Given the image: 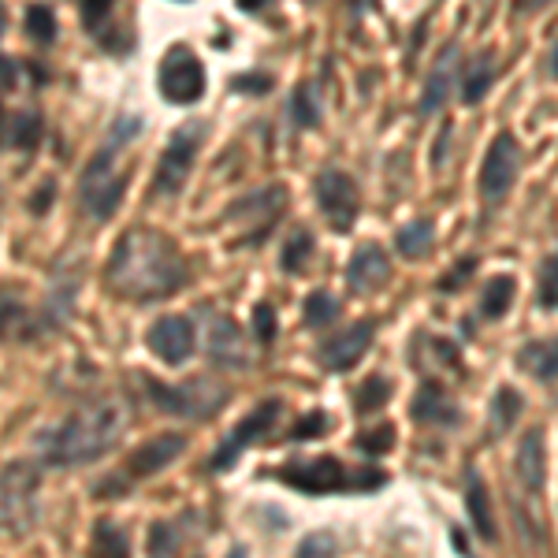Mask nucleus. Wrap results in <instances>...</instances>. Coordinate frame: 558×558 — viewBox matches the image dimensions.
I'll return each instance as SVG.
<instances>
[{
  "instance_id": "nucleus-49",
  "label": "nucleus",
  "mask_w": 558,
  "mask_h": 558,
  "mask_svg": "<svg viewBox=\"0 0 558 558\" xmlns=\"http://www.w3.org/2000/svg\"><path fill=\"white\" fill-rule=\"evenodd\" d=\"M544 4H551V0H525V8H544Z\"/></svg>"
},
{
  "instance_id": "nucleus-14",
  "label": "nucleus",
  "mask_w": 558,
  "mask_h": 558,
  "mask_svg": "<svg viewBox=\"0 0 558 558\" xmlns=\"http://www.w3.org/2000/svg\"><path fill=\"white\" fill-rule=\"evenodd\" d=\"M194 324L186 317H165L149 328V350L165 365H183L194 354Z\"/></svg>"
},
{
  "instance_id": "nucleus-3",
  "label": "nucleus",
  "mask_w": 558,
  "mask_h": 558,
  "mask_svg": "<svg viewBox=\"0 0 558 558\" xmlns=\"http://www.w3.org/2000/svg\"><path fill=\"white\" fill-rule=\"evenodd\" d=\"M276 476L291 484L294 492L328 495V492H376L387 484L384 470H347L339 458L317 454V458H294V462L279 465Z\"/></svg>"
},
{
  "instance_id": "nucleus-32",
  "label": "nucleus",
  "mask_w": 558,
  "mask_h": 558,
  "mask_svg": "<svg viewBox=\"0 0 558 558\" xmlns=\"http://www.w3.org/2000/svg\"><path fill=\"white\" fill-rule=\"evenodd\" d=\"M291 112H294V123H299V128H317L320 123V105H317V89H313V83L294 89Z\"/></svg>"
},
{
  "instance_id": "nucleus-19",
  "label": "nucleus",
  "mask_w": 558,
  "mask_h": 558,
  "mask_svg": "<svg viewBox=\"0 0 558 558\" xmlns=\"http://www.w3.org/2000/svg\"><path fill=\"white\" fill-rule=\"evenodd\" d=\"M410 413H413V421H425V425H458V421H462V413H458V407L447 399V391L436 380L421 384Z\"/></svg>"
},
{
  "instance_id": "nucleus-40",
  "label": "nucleus",
  "mask_w": 558,
  "mask_h": 558,
  "mask_svg": "<svg viewBox=\"0 0 558 558\" xmlns=\"http://www.w3.org/2000/svg\"><path fill=\"white\" fill-rule=\"evenodd\" d=\"M328 432V413L324 410H313L310 417L299 421V428L291 432V439H320Z\"/></svg>"
},
{
  "instance_id": "nucleus-11",
  "label": "nucleus",
  "mask_w": 558,
  "mask_h": 558,
  "mask_svg": "<svg viewBox=\"0 0 558 558\" xmlns=\"http://www.w3.org/2000/svg\"><path fill=\"white\" fill-rule=\"evenodd\" d=\"M279 410H283V407H279L276 399H265V402H260V407H257L254 413H250V417H242L239 425H235V432H231V439H228V444H223L220 451L213 454L209 470H213V473H228L231 465L239 462V454L246 451V447H254L257 439L265 436V432L276 425Z\"/></svg>"
},
{
  "instance_id": "nucleus-37",
  "label": "nucleus",
  "mask_w": 558,
  "mask_h": 558,
  "mask_svg": "<svg viewBox=\"0 0 558 558\" xmlns=\"http://www.w3.org/2000/svg\"><path fill=\"white\" fill-rule=\"evenodd\" d=\"M23 320V305L15 294H8V291H0V343H4L8 336L15 331V324Z\"/></svg>"
},
{
  "instance_id": "nucleus-34",
  "label": "nucleus",
  "mask_w": 558,
  "mask_h": 558,
  "mask_svg": "<svg viewBox=\"0 0 558 558\" xmlns=\"http://www.w3.org/2000/svg\"><path fill=\"white\" fill-rule=\"evenodd\" d=\"M555 302H558V257L547 254L544 265H539V305L551 313Z\"/></svg>"
},
{
  "instance_id": "nucleus-8",
  "label": "nucleus",
  "mask_w": 558,
  "mask_h": 558,
  "mask_svg": "<svg viewBox=\"0 0 558 558\" xmlns=\"http://www.w3.org/2000/svg\"><path fill=\"white\" fill-rule=\"evenodd\" d=\"M157 86L165 94L168 105H194L205 94V68L186 45L168 49V57L160 60Z\"/></svg>"
},
{
  "instance_id": "nucleus-42",
  "label": "nucleus",
  "mask_w": 558,
  "mask_h": 558,
  "mask_svg": "<svg viewBox=\"0 0 558 558\" xmlns=\"http://www.w3.org/2000/svg\"><path fill=\"white\" fill-rule=\"evenodd\" d=\"M473 268H476V260H462V265L451 268V272L439 279V291H454V287H462V283H465V276H470Z\"/></svg>"
},
{
  "instance_id": "nucleus-44",
  "label": "nucleus",
  "mask_w": 558,
  "mask_h": 558,
  "mask_svg": "<svg viewBox=\"0 0 558 558\" xmlns=\"http://www.w3.org/2000/svg\"><path fill=\"white\" fill-rule=\"evenodd\" d=\"M0 83H8V86H15V60H8V57H0Z\"/></svg>"
},
{
  "instance_id": "nucleus-35",
  "label": "nucleus",
  "mask_w": 558,
  "mask_h": 558,
  "mask_svg": "<svg viewBox=\"0 0 558 558\" xmlns=\"http://www.w3.org/2000/svg\"><path fill=\"white\" fill-rule=\"evenodd\" d=\"M294 558H339V544L331 533H310L299 544V555Z\"/></svg>"
},
{
  "instance_id": "nucleus-25",
  "label": "nucleus",
  "mask_w": 558,
  "mask_h": 558,
  "mask_svg": "<svg viewBox=\"0 0 558 558\" xmlns=\"http://www.w3.org/2000/svg\"><path fill=\"white\" fill-rule=\"evenodd\" d=\"M510 302H514V279L492 276L488 283H484V294H481V313L488 320H499V317H507Z\"/></svg>"
},
{
  "instance_id": "nucleus-9",
  "label": "nucleus",
  "mask_w": 558,
  "mask_h": 558,
  "mask_svg": "<svg viewBox=\"0 0 558 558\" xmlns=\"http://www.w3.org/2000/svg\"><path fill=\"white\" fill-rule=\"evenodd\" d=\"M317 202L339 235H347V231L354 228L357 209H362V194H357V183L347 172H339V168L320 172L317 175Z\"/></svg>"
},
{
  "instance_id": "nucleus-12",
  "label": "nucleus",
  "mask_w": 558,
  "mask_h": 558,
  "mask_svg": "<svg viewBox=\"0 0 558 558\" xmlns=\"http://www.w3.org/2000/svg\"><path fill=\"white\" fill-rule=\"evenodd\" d=\"M373 336H376V324L357 320V324H350L347 331H339V336L324 339L317 347L320 368H328V373H350V368L365 357V350L373 347Z\"/></svg>"
},
{
  "instance_id": "nucleus-7",
  "label": "nucleus",
  "mask_w": 558,
  "mask_h": 558,
  "mask_svg": "<svg viewBox=\"0 0 558 558\" xmlns=\"http://www.w3.org/2000/svg\"><path fill=\"white\" fill-rule=\"evenodd\" d=\"M116 149H101L94 157V165L83 172V183H78V197H83V209L94 216V220H108L116 213L123 197V186H128V175L116 172Z\"/></svg>"
},
{
  "instance_id": "nucleus-31",
  "label": "nucleus",
  "mask_w": 558,
  "mask_h": 558,
  "mask_svg": "<svg viewBox=\"0 0 558 558\" xmlns=\"http://www.w3.org/2000/svg\"><path fill=\"white\" fill-rule=\"evenodd\" d=\"M26 34L38 45H49L57 38V15H52V8H45V4L26 8Z\"/></svg>"
},
{
  "instance_id": "nucleus-23",
  "label": "nucleus",
  "mask_w": 558,
  "mask_h": 558,
  "mask_svg": "<svg viewBox=\"0 0 558 558\" xmlns=\"http://www.w3.org/2000/svg\"><path fill=\"white\" fill-rule=\"evenodd\" d=\"M89 558H131V536L116 521L101 518L94 525V551Z\"/></svg>"
},
{
  "instance_id": "nucleus-27",
  "label": "nucleus",
  "mask_w": 558,
  "mask_h": 558,
  "mask_svg": "<svg viewBox=\"0 0 558 558\" xmlns=\"http://www.w3.org/2000/svg\"><path fill=\"white\" fill-rule=\"evenodd\" d=\"M521 395L514 387H499L492 399V436H502L507 428H514V421L521 417Z\"/></svg>"
},
{
  "instance_id": "nucleus-45",
  "label": "nucleus",
  "mask_w": 558,
  "mask_h": 558,
  "mask_svg": "<svg viewBox=\"0 0 558 558\" xmlns=\"http://www.w3.org/2000/svg\"><path fill=\"white\" fill-rule=\"evenodd\" d=\"M49 202H52V186H45L41 197H34V202H31V209L34 213H45V209H49Z\"/></svg>"
},
{
  "instance_id": "nucleus-47",
  "label": "nucleus",
  "mask_w": 558,
  "mask_h": 558,
  "mask_svg": "<svg viewBox=\"0 0 558 558\" xmlns=\"http://www.w3.org/2000/svg\"><path fill=\"white\" fill-rule=\"evenodd\" d=\"M547 78H555V49L547 52Z\"/></svg>"
},
{
  "instance_id": "nucleus-22",
  "label": "nucleus",
  "mask_w": 558,
  "mask_h": 558,
  "mask_svg": "<svg viewBox=\"0 0 558 558\" xmlns=\"http://www.w3.org/2000/svg\"><path fill=\"white\" fill-rule=\"evenodd\" d=\"M465 510H470V521L473 529L481 533L484 539H495V518H492V499H488V488L476 473H470V488H465Z\"/></svg>"
},
{
  "instance_id": "nucleus-46",
  "label": "nucleus",
  "mask_w": 558,
  "mask_h": 558,
  "mask_svg": "<svg viewBox=\"0 0 558 558\" xmlns=\"http://www.w3.org/2000/svg\"><path fill=\"white\" fill-rule=\"evenodd\" d=\"M242 8H246V12H257V8H265V0H239Z\"/></svg>"
},
{
  "instance_id": "nucleus-48",
  "label": "nucleus",
  "mask_w": 558,
  "mask_h": 558,
  "mask_svg": "<svg viewBox=\"0 0 558 558\" xmlns=\"http://www.w3.org/2000/svg\"><path fill=\"white\" fill-rule=\"evenodd\" d=\"M228 558H246V547H231Z\"/></svg>"
},
{
  "instance_id": "nucleus-30",
  "label": "nucleus",
  "mask_w": 558,
  "mask_h": 558,
  "mask_svg": "<svg viewBox=\"0 0 558 558\" xmlns=\"http://www.w3.org/2000/svg\"><path fill=\"white\" fill-rule=\"evenodd\" d=\"M179 544H183V533H179V525H172V521H157L149 529V558H175Z\"/></svg>"
},
{
  "instance_id": "nucleus-24",
  "label": "nucleus",
  "mask_w": 558,
  "mask_h": 558,
  "mask_svg": "<svg viewBox=\"0 0 558 558\" xmlns=\"http://www.w3.org/2000/svg\"><path fill=\"white\" fill-rule=\"evenodd\" d=\"M432 242H436V223L432 220H410L407 228H399V235H395V246H399V254L407 260L425 257L432 250Z\"/></svg>"
},
{
  "instance_id": "nucleus-16",
  "label": "nucleus",
  "mask_w": 558,
  "mask_h": 558,
  "mask_svg": "<svg viewBox=\"0 0 558 558\" xmlns=\"http://www.w3.org/2000/svg\"><path fill=\"white\" fill-rule=\"evenodd\" d=\"M183 451H186V436H157V439H146V444L134 447V451H131L123 476H157L160 470H168V465H172Z\"/></svg>"
},
{
  "instance_id": "nucleus-38",
  "label": "nucleus",
  "mask_w": 558,
  "mask_h": 558,
  "mask_svg": "<svg viewBox=\"0 0 558 558\" xmlns=\"http://www.w3.org/2000/svg\"><path fill=\"white\" fill-rule=\"evenodd\" d=\"M276 310L268 302H260L254 310V331H257V343H272L276 339Z\"/></svg>"
},
{
  "instance_id": "nucleus-36",
  "label": "nucleus",
  "mask_w": 558,
  "mask_h": 558,
  "mask_svg": "<svg viewBox=\"0 0 558 558\" xmlns=\"http://www.w3.org/2000/svg\"><path fill=\"white\" fill-rule=\"evenodd\" d=\"M310 250H313L310 231H294L291 242H287V250H283V268H287V272H299L305 260H310Z\"/></svg>"
},
{
  "instance_id": "nucleus-26",
  "label": "nucleus",
  "mask_w": 558,
  "mask_h": 558,
  "mask_svg": "<svg viewBox=\"0 0 558 558\" xmlns=\"http://www.w3.org/2000/svg\"><path fill=\"white\" fill-rule=\"evenodd\" d=\"M492 78H495V60L492 52H481V57H473L470 71H465V83H462V101L465 105H476L484 94L492 89Z\"/></svg>"
},
{
  "instance_id": "nucleus-29",
  "label": "nucleus",
  "mask_w": 558,
  "mask_h": 558,
  "mask_svg": "<svg viewBox=\"0 0 558 558\" xmlns=\"http://www.w3.org/2000/svg\"><path fill=\"white\" fill-rule=\"evenodd\" d=\"M339 317V302L331 299L328 291H313L310 299L302 305V320L305 328H324V324H331Z\"/></svg>"
},
{
  "instance_id": "nucleus-39",
  "label": "nucleus",
  "mask_w": 558,
  "mask_h": 558,
  "mask_svg": "<svg viewBox=\"0 0 558 558\" xmlns=\"http://www.w3.org/2000/svg\"><path fill=\"white\" fill-rule=\"evenodd\" d=\"M391 444H395V428L391 425H380L376 432H365V436H357V447H362L365 454H380Z\"/></svg>"
},
{
  "instance_id": "nucleus-20",
  "label": "nucleus",
  "mask_w": 558,
  "mask_h": 558,
  "mask_svg": "<svg viewBox=\"0 0 558 558\" xmlns=\"http://www.w3.org/2000/svg\"><path fill=\"white\" fill-rule=\"evenodd\" d=\"M518 473L521 481H525L529 492H544V432L539 428H529L525 436H521V447H518Z\"/></svg>"
},
{
  "instance_id": "nucleus-41",
  "label": "nucleus",
  "mask_w": 558,
  "mask_h": 558,
  "mask_svg": "<svg viewBox=\"0 0 558 558\" xmlns=\"http://www.w3.org/2000/svg\"><path fill=\"white\" fill-rule=\"evenodd\" d=\"M116 0H83V23L89 31H97V23L108 20V8H112Z\"/></svg>"
},
{
  "instance_id": "nucleus-33",
  "label": "nucleus",
  "mask_w": 558,
  "mask_h": 558,
  "mask_svg": "<svg viewBox=\"0 0 558 558\" xmlns=\"http://www.w3.org/2000/svg\"><path fill=\"white\" fill-rule=\"evenodd\" d=\"M391 399V380H384V376H368V380L357 387V413H376L384 407V402Z\"/></svg>"
},
{
  "instance_id": "nucleus-13",
  "label": "nucleus",
  "mask_w": 558,
  "mask_h": 558,
  "mask_svg": "<svg viewBox=\"0 0 558 558\" xmlns=\"http://www.w3.org/2000/svg\"><path fill=\"white\" fill-rule=\"evenodd\" d=\"M518 160H521V149H518L514 134H495L488 157H484V168H481V194L488 197V202H502V197H507L518 175Z\"/></svg>"
},
{
  "instance_id": "nucleus-5",
  "label": "nucleus",
  "mask_w": 558,
  "mask_h": 558,
  "mask_svg": "<svg viewBox=\"0 0 558 558\" xmlns=\"http://www.w3.org/2000/svg\"><path fill=\"white\" fill-rule=\"evenodd\" d=\"M146 391L153 407H160L172 417L186 421H205L228 402V387L209 380V376H197L191 384H165V380H146Z\"/></svg>"
},
{
  "instance_id": "nucleus-43",
  "label": "nucleus",
  "mask_w": 558,
  "mask_h": 558,
  "mask_svg": "<svg viewBox=\"0 0 558 558\" xmlns=\"http://www.w3.org/2000/svg\"><path fill=\"white\" fill-rule=\"evenodd\" d=\"M235 89H268V78H260V75H246V78H235L231 83Z\"/></svg>"
},
{
  "instance_id": "nucleus-2",
  "label": "nucleus",
  "mask_w": 558,
  "mask_h": 558,
  "mask_svg": "<svg viewBox=\"0 0 558 558\" xmlns=\"http://www.w3.org/2000/svg\"><path fill=\"white\" fill-rule=\"evenodd\" d=\"M131 425L128 395H94L75 407L60 425L41 432L38 447L49 465H86L112 451Z\"/></svg>"
},
{
  "instance_id": "nucleus-1",
  "label": "nucleus",
  "mask_w": 558,
  "mask_h": 558,
  "mask_svg": "<svg viewBox=\"0 0 558 558\" xmlns=\"http://www.w3.org/2000/svg\"><path fill=\"white\" fill-rule=\"evenodd\" d=\"M105 279L116 299L160 302L186 287V260L179 257L175 242L168 235L149 228H134L116 242Z\"/></svg>"
},
{
  "instance_id": "nucleus-18",
  "label": "nucleus",
  "mask_w": 558,
  "mask_h": 558,
  "mask_svg": "<svg viewBox=\"0 0 558 558\" xmlns=\"http://www.w3.org/2000/svg\"><path fill=\"white\" fill-rule=\"evenodd\" d=\"M454 64H458V49H454V45H447V49L439 52L436 64H432V71H428V78H425V94H421V105H417V112L425 116V120H428V116H436L439 108H444L447 94H451Z\"/></svg>"
},
{
  "instance_id": "nucleus-15",
  "label": "nucleus",
  "mask_w": 558,
  "mask_h": 558,
  "mask_svg": "<svg viewBox=\"0 0 558 558\" xmlns=\"http://www.w3.org/2000/svg\"><path fill=\"white\" fill-rule=\"evenodd\" d=\"M387 276H391V260L376 242H365L347 265V283L354 294H376L387 283Z\"/></svg>"
},
{
  "instance_id": "nucleus-10",
  "label": "nucleus",
  "mask_w": 558,
  "mask_h": 558,
  "mask_svg": "<svg viewBox=\"0 0 558 558\" xmlns=\"http://www.w3.org/2000/svg\"><path fill=\"white\" fill-rule=\"evenodd\" d=\"M283 209H287V186L276 183V186H260V191L239 197V202L231 205L223 220H231V223H239V228H246V242H257L268 228H272V220Z\"/></svg>"
},
{
  "instance_id": "nucleus-21",
  "label": "nucleus",
  "mask_w": 558,
  "mask_h": 558,
  "mask_svg": "<svg viewBox=\"0 0 558 558\" xmlns=\"http://www.w3.org/2000/svg\"><path fill=\"white\" fill-rule=\"evenodd\" d=\"M518 362L529 376H536L539 384H555V368H558L555 339H533V343L518 354Z\"/></svg>"
},
{
  "instance_id": "nucleus-28",
  "label": "nucleus",
  "mask_w": 558,
  "mask_h": 558,
  "mask_svg": "<svg viewBox=\"0 0 558 558\" xmlns=\"http://www.w3.org/2000/svg\"><path fill=\"white\" fill-rule=\"evenodd\" d=\"M41 138V120L34 112L8 116V146L12 149H31Z\"/></svg>"
},
{
  "instance_id": "nucleus-17",
  "label": "nucleus",
  "mask_w": 558,
  "mask_h": 558,
  "mask_svg": "<svg viewBox=\"0 0 558 558\" xmlns=\"http://www.w3.org/2000/svg\"><path fill=\"white\" fill-rule=\"evenodd\" d=\"M205 324H209V354L216 357L220 365H242L250 362L246 357V347H242V331L239 324L231 317H223V313H213L209 305H205Z\"/></svg>"
},
{
  "instance_id": "nucleus-6",
  "label": "nucleus",
  "mask_w": 558,
  "mask_h": 558,
  "mask_svg": "<svg viewBox=\"0 0 558 558\" xmlns=\"http://www.w3.org/2000/svg\"><path fill=\"white\" fill-rule=\"evenodd\" d=\"M205 128H209L205 120H194V123H183V128L172 134V142H168L165 157H160V165H157V175H153V191L165 197L183 191L197 149H202V142H205Z\"/></svg>"
},
{
  "instance_id": "nucleus-4",
  "label": "nucleus",
  "mask_w": 558,
  "mask_h": 558,
  "mask_svg": "<svg viewBox=\"0 0 558 558\" xmlns=\"http://www.w3.org/2000/svg\"><path fill=\"white\" fill-rule=\"evenodd\" d=\"M41 473L31 462H12L0 470V536L15 539L38 525Z\"/></svg>"
}]
</instances>
